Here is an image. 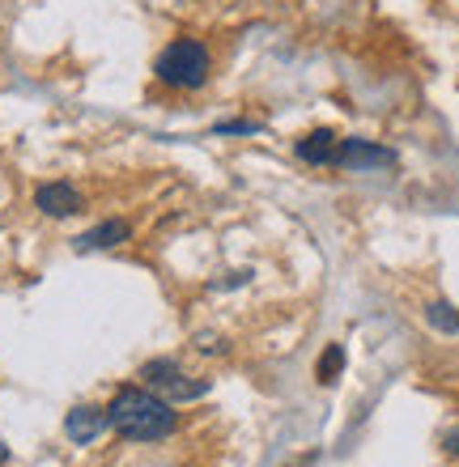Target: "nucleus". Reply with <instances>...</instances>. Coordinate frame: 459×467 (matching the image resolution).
<instances>
[{
	"label": "nucleus",
	"mask_w": 459,
	"mask_h": 467,
	"mask_svg": "<svg viewBox=\"0 0 459 467\" xmlns=\"http://www.w3.org/2000/svg\"><path fill=\"white\" fill-rule=\"evenodd\" d=\"M107 420L128 442H162L179 425L171 400H162L158 391H145V387H124L107 408Z\"/></svg>",
	"instance_id": "1"
},
{
	"label": "nucleus",
	"mask_w": 459,
	"mask_h": 467,
	"mask_svg": "<svg viewBox=\"0 0 459 467\" xmlns=\"http://www.w3.org/2000/svg\"><path fill=\"white\" fill-rule=\"evenodd\" d=\"M209 73H213V56L200 38H171L158 51V60H153V77L166 89H179V94L204 89L209 86Z\"/></svg>",
	"instance_id": "2"
},
{
	"label": "nucleus",
	"mask_w": 459,
	"mask_h": 467,
	"mask_svg": "<svg viewBox=\"0 0 459 467\" xmlns=\"http://www.w3.org/2000/svg\"><path fill=\"white\" fill-rule=\"evenodd\" d=\"M141 379H145V387H150V391H158L162 400H171V404H187V400H200V395L209 391V382H204V379L192 382L183 369L174 366L171 357L145 361V366H141Z\"/></svg>",
	"instance_id": "3"
},
{
	"label": "nucleus",
	"mask_w": 459,
	"mask_h": 467,
	"mask_svg": "<svg viewBox=\"0 0 459 467\" xmlns=\"http://www.w3.org/2000/svg\"><path fill=\"white\" fill-rule=\"evenodd\" d=\"M332 166H340V171H349V174L387 171V166H396V153H391V149H383V145H374V140L353 136V140H340Z\"/></svg>",
	"instance_id": "4"
},
{
	"label": "nucleus",
	"mask_w": 459,
	"mask_h": 467,
	"mask_svg": "<svg viewBox=\"0 0 459 467\" xmlns=\"http://www.w3.org/2000/svg\"><path fill=\"white\" fill-rule=\"evenodd\" d=\"M35 209L43 213V217H56V222H64V217H77V213L86 209V196H81L73 183L56 179V183H38L35 187Z\"/></svg>",
	"instance_id": "5"
},
{
	"label": "nucleus",
	"mask_w": 459,
	"mask_h": 467,
	"mask_svg": "<svg viewBox=\"0 0 459 467\" xmlns=\"http://www.w3.org/2000/svg\"><path fill=\"white\" fill-rule=\"evenodd\" d=\"M102 430H111V420H107V408L81 404V408H73V412L64 417V433H68L77 446H89Z\"/></svg>",
	"instance_id": "6"
},
{
	"label": "nucleus",
	"mask_w": 459,
	"mask_h": 467,
	"mask_svg": "<svg viewBox=\"0 0 459 467\" xmlns=\"http://www.w3.org/2000/svg\"><path fill=\"white\" fill-rule=\"evenodd\" d=\"M336 149H340V136H336L332 128H315V132H307L298 145H294V153H298V161H307V166H332Z\"/></svg>",
	"instance_id": "7"
},
{
	"label": "nucleus",
	"mask_w": 459,
	"mask_h": 467,
	"mask_svg": "<svg viewBox=\"0 0 459 467\" xmlns=\"http://www.w3.org/2000/svg\"><path fill=\"white\" fill-rule=\"evenodd\" d=\"M132 238V225L124 222V217H111V222H99L94 230H86L81 238H77V251H111V246L128 243Z\"/></svg>",
	"instance_id": "8"
},
{
	"label": "nucleus",
	"mask_w": 459,
	"mask_h": 467,
	"mask_svg": "<svg viewBox=\"0 0 459 467\" xmlns=\"http://www.w3.org/2000/svg\"><path fill=\"white\" fill-rule=\"evenodd\" d=\"M425 323H430V327H438V332H447V336H459V310L447 306V302L425 306Z\"/></svg>",
	"instance_id": "9"
},
{
	"label": "nucleus",
	"mask_w": 459,
	"mask_h": 467,
	"mask_svg": "<svg viewBox=\"0 0 459 467\" xmlns=\"http://www.w3.org/2000/svg\"><path fill=\"white\" fill-rule=\"evenodd\" d=\"M345 369V348L340 345H328V353L319 357V382H336Z\"/></svg>",
	"instance_id": "10"
},
{
	"label": "nucleus",
	"mask_w": 459,
	"mask_h": 467,
	"mask_svg": "<svg viewBox=\"0 0 459 467\" xmlns=\"http://www.w3.org/2000/svg\"><path fill=\"white\" fill-rule=\"evenodd\" d=\"M217 136H251V132H260V123H251V119H225L213 128Z\"/></svg>",
	"instance_id": "11"
},
{
	"label": "nucleus",
	"mask_w": 459,
	"mask_h": 467,
	"mask_svg": "<svg viewBox=\"0 0 459 467\" xmlns=\"http://www.w3.org/2000/svg\"><path fill=\"white\" fill-rule=\"evenodd\" d=\"M443 451H447L451 459H459V425H455V430H447V438H443Z\"/></svg>",
	"instance_id": "12"
},
{
	"label": "nucleus",
	"mask_w": 459,
	"mask_h": 467,
	"mask_svg": "<svg viewBox=\"0 0 459 467\" xmlns=\"http://www.w3.org/2000/svg\"><path fill=\"white\" fill-rule=\"evenodd\" d=\"M5 459H9V446H0V463H5Z\"/></svg>",
	"instance_id": "13"
}]
</instances>
